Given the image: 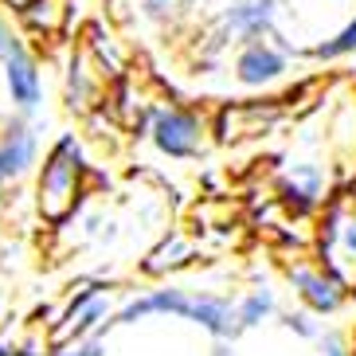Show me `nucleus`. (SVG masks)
Returning <instances> with one entry per match:
<instances>
[{
    "mask_svg": "<svg viewBox=\"0 0 356 356\" xmlns=\"http://www.w3.org/2000/svg\"><path fill=\"white\" fill-rule=\"evenodd\" d=\"M83 184H86V161H83V145L74 141V134L59 137L40 168V184H35V204L40 216L47 223H63L79 200H83Z\"/></svg>",
    "mask_w": 356,
    "mask_h": 356,
    "instance_id": "obj_1",
    "label": "nucleus"
},
{
    "mask_svg": "<svg viewBox=\"0 0 356 356\" xmlns=\"http://www.w3.org/2000/svg\"><path fill=\"white\" fill-rule=\"evenodd\" d=\"M317 259L348 290H356V200L353 196H337L325 208L321 223H317Z\"/></svg>",
    "mask_w": 356,
    "mask_h": 356,
    "instance_id": "obj_2",
    "label": "nucleus"
},
{
    "mask_svg": "<svg viewBox=\"0 0 356 356\" xmlns=\"http://www.w3.org/2000/svg\"><path fill=\"white\" fill-rule=\"evenodd\" d=\"M208 122L196 114V110H184V106H157L149 114V137L153 145L172 161H192L208 149Z\"/></svg>",
    "mask_w": 356,
    "mask_h": 356,
    "instance_id": "obj_3",
    "label": "nucleus"
},
{
    "mask_svg": "<svg viewBox=\"0 0 356 356\" xmlns=\"http://www.w3.org/2000/svg\"><path fill=\"white\" fill-rule=\"evenodd\" d=\"M290 98H266V102H227L216 114L211 134L220 137L223 145H243L254 137H266L274 129L290 122Z\"/></svg>",
    "mask_w": 356,
    "mask_h": 356,
    "instance_id": "obj_4",
    "label": "nucleus"
},
{
    "mask_svg": "<svg viewBox=\"0 0 356 356\" xmlns=\"http://www.w3.org/2000/svg\"><path fill=\"white\" fill-rule=\"evenodd\" d=\"M286 278H290L293 293H298L314 314H337L348 298V286L341 282L329 266H321V262L293 259V262H286Z\"/></svg>",
    "mask_w": 356,
    "mask_h": 356,
    "instance_id": "obj_5",
    "label": "nucleus"
},
{
    "mask_svg": "<svg viewBox=\"0 0 356 356\" xmlns=\"http://www.w3.org/2000/svg\"><path fill=\"white\" fill-rule=\"evenodd\" d=\"M110 79L114 74L98 63V55L90 47H83L71 59V71H67V106H71L74 114H90V110L106 106V98H110Z\"/></svg>",
    "mask_w": 356,
    "mask_h": 356,
    "instance_id": "obj_6",
    "label": "nucleus"
},
{
    "mask_svg": "<svg viewBox=\"0 0 356 356\" xmlns=\"http://www.w3.org/2000/svg\"><path fill=\"white\" fill-rule=\"evenodd\" d=\"M278 0H239L216 24V43H251L274 32Z\"/></svg>",
    "mask_w": 356,
    "mask_h": 356,
    "instance_id": "obj_7",
    "label": "nucleus"
},
{
    "mask_svg": "<svg viewBox=\"0 0 356 356\" xmlns=\"http://www.w3.org/2000/svg\"><path fill=\"white\" fill-rule=\"evenodd\" d=\"M286 47L278 43H266V40H251L247 47L239 51L235 59V79L243 86H270L286 74Z\"/></svg>",
    "mask_w": 356,
    "mask_h": 356,
    "instance_id": "obj_8",
    "label": "nucleus"
},
{
    "mask_svg": "<svg viewBox=\"0 0 356 356\" xmlns=\"http://www.w3.org/2000/svg\"><path fill=\"white\" fill-rule=\"evenodd\" d=\"M0 59H4V74H8L12 102L20 106V110H35L40 98H43V83H40V67H35V59L28 55V47L16 40L8 51L0 55Z\"/></svg>",
    "mask_w": 356,
    "mask_h": 356,
    "instance_id": "obj_9",
    "label": "nucleus"
},
{
    "mask_svg": "<svg viewBox=\"0 0 356 356\" xmlns=\"http://www.w3.org/2000/svg\"><path fill=\"white\" fill-rule=\"evenodd\" d=\"M192 309H196V298L184 290H149L145 298H134L129 305H122L114 317V325H134V321H145L153 314H168V317H188L192 321Z\"/></svg>",
    "mask_w": 356,
    "mask_h": 356,
    "instance_id": "obj_10",
    "label": "nucleus"
},
{
    "mask_svg": "<svg viewBox=\"0 0 356 356\" xmlns=\"http://www.w3.org/2000/svg\"><path fill=\"white\" fill-rule=\"evenodd\" d=\"M278 196L290 211H314L325 200V172L321 165H293L282 180H278Z\"/></svg>",
    "mask_w": 356,
    "mask_h": 356,
    "instance_id": "obj_11",
    "label": "nucleus"
},
{
    "mask_svg": "<svg viewBox=\"0 0 356 356\" xmlns=\"http://www.w3.org/2000/svg\"><path fill=\"white\" fill-rule=\"evenodd\" d=\"M106 314H110L106 298L95 290V286H83V293H79V298L67 305L63 325L55 329V345H67V341H79V337H86L98 321H106Z\"/></svg>",
    "mask_w": 356,
    "mask_h": 356,
    "instance_id": "obj_12",
    "label": "nucleus"
},
{
    "mask_svg": "<svg viewBox=\"0 0 356 356\" xmlns=\"http://www.w3.org/2000/svg\"><path fill=\"white\" fill-rule=\"evenodd\" d=\"M35 153H40V141H35V134L28 126L4 129V137H0V184L20 180L35 165Z\"/></svg>",
    "mask_w": 356,
    "mask_h": 356,
    "instance_id": "obj_13",
    "label": "nucleus"
},
{
    "mask_svg": "<svg viewBox=\"0 0 356 356\" xmlns=\"http://www.w3.org/2000/svg\"><path fill=\"white\" fill-rule=\"evenodd\" d=\"M24 24L40 35H59L67 24V0H28L20 8Z\"/></svg>",
    "mask_w": 356,
    "mask_h": 356,
    "instance_id": "obj_14",
    "label": "nucleus"
},
{
    "mask_svg": "<svg viewBox=\"0 0 356 356\" xmlns=\"http://www.w3.org/2000/svg\"><path fill=\"white\" fill-rule=\"evenodd\" d=\"M196 259V247H192L184 235H168L165 243H161L157 251H149V259H145V274H165V270H177V266H184V262H192Z\"/></svg>",
    "mask_w": 356,
    "mask_h": 356,
    "instance_id": "obj_15",
    "label": "nucleus"
},
{
    "mask_svg": "<svg viewBox=\"0 0 356 356\" xmlns=\"http://www.w3.org/2000/svg\"><path fill=\"white\" fill-rule=\"evenodd\" d=\"M353 51H356V16L337 35H329V40H321V43H314V47H309V55H314V59H325V63L345 59V55H353Z\"/></svg>",
    "mask_w": 356,
    "mask_h": 356,
    "instance_id": "obj_16",
    "label": "nucleus"
},
{
    "mask_svg": "<svg viewBox=\"0 0 356 356\" xmlns=\"http://www.w3.org/2000/svg\"><path fill=\"white\" fill-rule=\"evenodd\" d=\"M235 314H239V329H254L259 321H266V317L274 314V293H270V290L247 293V298L235 305Z\"/></svg>",
    "mask_w": 356,
    "mask_h": 356,
    "instance_id": "obj_17",
    "label": "nucleus"
},
{
    "mask_svg": "<svg viewBox=\"0 0 356 356\" xmlns=\"http://www.w3.org/2000/svg\"><path fill=\"white\" fill-rule=\"evenodd\" d=\"M192 4H204V0H141L145 16H153V20H168V16L192 8Z\"/></svg>",
    "mask_w": 356,
    "mask_h": 356,
    "instance_id": "obj_18",
    "label": "nucleus"
},
{
    "mask_svg": "<svg viewBox=\"0 0 356 356\" xmlns=\"http://www.w3.org/2000/svg\"><path fill=\"white\" fill-rule=\"evenodd\" d=\"M286 325H290L293 333L309 337V341H314V337H321V329L314 325V317H309V314H290V317H286Z\"/></svg>",
    "mask_w": 356,
    "mask_h": 356,
    "instance_id": "obj_19",
    "label": "nucleus"
},
{
    "mask_svg": "<svg viewBox=\"0 0 356 356\" xmlns=\"http://www.w3.org/2000/svg\"><path fill=\"white\" fill-rule=\"evenodd\" d=\"M325 356H348V348L337 341V337H325Z\"/></svg>",
    "mask_w": 356,
    "mask_h": 356,
    "instance_id": "obj_20",
    "label": "nucleus"
},
{
    "mask_svg": "<svg viewBox=\"0 0 356 356\" xmlns=\"http://www.w3.org/2000/svg\"><path fill=\"white\" fill-rule=\"evenodd\" d=\"M12 43H16V35H12V28H8V24H4V20H0V55H4V51H8V47H12Z\"/></svg>",
    "mask_w": 356,
    "mask_h": 356,
    "instance_id": "obj_21",
    "label": "nucleus"
},
{
    "mask_svg": "<svg viewBox=\"0 0 356 356\" xmlns=\"http://www.w3.org/2000/svg\"><path fill=\"white\" fill-rule=\"evenodd\" d=\"M12 356H40L35 348H12Z\"/></svg>",
    "mask_w": 356,
    "mask_h": 356,
    "instance_id": "obj_22",
    "label": "nucleus"
},
{
    "mask_svg": "<svg viewBox=\"0 0 356 356\" xmlns=\"http://www.w3.org/2000/svg\"><path fill=\"white\" fill-rule=\"evenodd\" d=\"M0 356H12V348H8V345H4V341H0Z\"/></svg>",
    "mask_w": 356,
    "mask_h": 356,
    "instance_id": "obj_23",
    "label": "nucleus"
},
{
    "mask_svg": "<svg viewBox=\"0 0 356 356\" xmlns=\"http://www.w3.org/2000/svg\"><path fill=\"white\" fill-rule=\"evenodd\" d=\"M55 356H83V353H79V348H74V353H55Z\"/></svg>",
    "mask_w": 356,
    "mask_h": 356,
    "instance_id": "obj_24",
    "label": "nucleus"
},
{
    "mask_svg": "<svg viewBox=\"0 0 356 356\" xmlns=\"http://www.w3.org/2000/svg\"><path fill=\"white\" fill-rule=\"evenodd\" d=\"M8 4H16V8H24V4H28V0H8Z\"/></svg>",
    "mask_w": 356,
    "mask_h": 356,
    "instance_id": "obj_25",
    "label": "nucleus"
},
{
    "mask_svg": "<svg viewBox=\"0 0 356 356\" xmlns=\"http://www.w3.org/2000/svg\"><path fill=\"white\" fill-rule=\"evenodd\" d=\"M353 356H356V345H353Z\"/></svg>",
    "mask_w": 356,
    "mask_h": 356,
    "instance_id": "obj_26",
    "label": "nucleus"
}]
</instances>
